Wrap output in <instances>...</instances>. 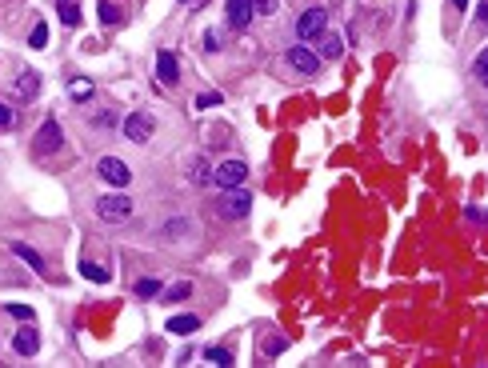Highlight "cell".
I'll return each mask as SVG.
<instances>
[{"label": "cell", "mask_w": 488, "mask_h": 368, "mask_svg": "<svg viewBox=\"0 0 488 368\" xmlns=\"http://www.w3.org/2000/svg\"><path fill=\"white\" fill-rule=\"evenodd\" d=\"M4 312H8V317H16V321H32V317H36V312H32L28 304H8Z\"/></svg>", "instance_id": "30"}, {"label": "cell", "mask_w": 488, "mask_h": 368, "mask_svg": "<svg viewBox=\"0 0 488 368\" xmlns=\"http://www.w3.org/2000/svg\"><path fill=\"white\" fill-rule=\"evenodd\" d=\"M8 249H12V256H21V260L28 264V268H32V273H45V256L36 253L32 244H24V240H12Z\"/></svg>", "instance_id": "13"}, {"label": "cell", "mask_w": 488, "mask_h": 368, "mask_svg": "<svg viewBox=\"0 0 488 368\" xmlns=\"http://www.w3.org/2000/svg\"><path fill=\"white\" fill-rule=\"evenodd\" d=\"M132 212H137V205H132L124 192H104V196L96 200V216H100L104 225H124V220H132Z\"/></svg>", "instance_id": "1"}, {"label": "cell", "mask_w": 488, "mask_h": 368, "mask_svg": "<svg viewBox=\"0 0 488 368\" xmlns=\"http://www.w3.org/2000/svg\"><path fill=\"white\" fill-rule=\"evenodd\" d=\"M220 100H224V96H220V92H200V96H196V100H192V108H200V113H205V108H216V104H220Z\"/></svg>", "instance_id": "23"}, {"label": "cell", "mask_w": 488, "mask_h": 368, "mask_svg": "<svg viewBox=\"0 0 488 368\" xmlns=\"http://www.w3.org/2000/svg\"><path fill=\"white\" fill-rule=\"evenodd\" d=\"M156 76H161V84H176L181 80V65H176L172 52H156Z\"/></svg>", "instance_id": "12"}, {"label": "cell", "mask_w": 488, "mask_h": 368, "mask_svg": "<svg viewBox=\"0 0 488 368\" xmlns=\"http://www.w3.org/2000/svg\"><path fill=\"white\" fill-rule=\"evenodd\" d=\"M284 60H288V69L301 72V76H316V72H321V56H316L308 45H292Z\"/></svg>", "instance_id": "6"}, {"label": "cell", "mask_w": 488, "mask_h": 368, "mask_svg": "<svg viewBox=\"0 0 488 368\" xmlns=\"http://www.w3.org/2000/svg\"><path fill=\"white\" fill-rule=\"evenodd\" d=\"M12 352H16V356H36V352H40V332H36L32 324L21 328V332L12 336Z\"/></svg>", "instance_id": "10"}, {"label": "cell", "mask_w": 488, "mask_h": 368, "mask_svg": "<svg viewBox=\"0 0 488 368\" xmlns=\"http://www.w3.org/2000/svg\"><path fill=\"white\" fill-rule=\"evenodd\" d=\"M292 28H297V41H301V45L316 41V36H321V32L328 28V8H321V4L304 8L301 16H297V24H292Z\"/></svg>", "instance_id": "2"}, {"label": "cell", "mask_w": 488, "mask_h": 368, "mask_svg": "<svg viewBox=\"0 0 488 368\" xmlns=\"http://www.w3.org/2000/svg\"><path fill=\"white\" fill-rule=\"evenodd\" d=\"M80 276H84V280H93V284H108V268H104V264H96V260H80Z\"/></svg>", "instance_id": "19"}, {"label": "cell", "mask_w": 488, "mask_h": 368, "mask_svg": "<svg viewBox=\"0 0 488 368\" xmlns=\"http://www.w3.org/2000/svg\"><path fill=\"white\" fill-rule=\"evenodd\" d=\"M209 365H220V368H233L236 365V356L229 352V348H220V345H205V352H200Z\"/></svg>", "instance_id": "18"}, {"label": "cell", "mask_w": 488, "mask_h": 368, "mask_svg": "<svg viewBox=\"0 0 488 368\" xmlns=\"http://www.w3.org/2000/svg\"><path fill=\"white\" fill-rule=\"evenodd\" d=\"M60 21H65V24H80V4H76V0H60Z\"/></svg>", "instance_id": "21"}, {"label": "cell", "mask_w": 488, "mask_h": 368, "mask_svg": "<svg viewBox=\"0 0 488 368\" xmlns=\"http://www.w3.org/2000/svg\"><path fill=\"white\" fill-rule=\"evenodd\" d=\"M452 4H456V8H465V4H468V0H452Z\"/></svg>", "instance_id": "34"}, {"label": "cell", "mask_w": 488, "mask_h": 368, "mask_svg": "<svg viewBox=\"0 0 488 368\" xmlns=\"http://www.w3.org/2000/svg\"><path fill=\"white\" fill-rule=\"evenodd\" d=\"M185 232H188V220H168V225H164V236H168V240H181Z\"/></svg>", "instance_id": "26"}, {"label": "cell", "mask_w": 488, "mask_h": 368, "mask_svg": "<svg viewBox=\"0 0 488 368\" xmlns=\"http://www.w3.org/2000/svg\"><path fill=\"white\" fill-rule=\"evenodd\" d=\"M60 144H65V133H60L56 116H48L45 124L36 128V152H45V157H52V152H60Z\"/></svg>", "instance_id": "7"}, {"label": "cell", "mask_w": 488, "mask_h": 368, "mask_svg": "<svg viewBox=\"0 0 488 368\" xmlns=\"http://www.w3.org/2000/svg\"><path fill=\"white\" fill-rule=\"evenodd\" d=\"M36 92H40V76H36V72H21V76L12 80V100H21V104L32 100Z\"/></svg>", "instance_id": "11"}, {"label": "cell", "mask_w": 488, "mask_h": 368, "mask_svg": "<svg viewBox=\"0 0 488 368\" xmlns=\"http://www.w3.org/2000/svg\"><path fill=\"white\" fill-rule=\"evenodd\" d=\"M200 48H205V52H216V48H220V45H216V32H212V28L205 32V41H200Z\"/></svg>", "instance_id": "33"}, {"label": "cell", "mask_w": 488, "mask_h": 368, "mask_svg": "<svg viewBox=\"0 0 488 368\" xmlns=\"http://www.w3.org/2000/svg\"><path fill=\"white\" fill-rule=\"evenodd\" d=\"M100 24H104V28H108V24H120V8H117V4L100 0Z\"/></svg>", "instance_id": "22"}, {"label": "cell", "mask_w": 488, "mask_h": 368, "mask_svg": "<svg viewBox=\"0 0 488 368\" xmlns=\"http://www.w3.org/2000/svg\"><path fill=\"white\" fill-rule=\"evenodd\" d=\"M113 124H117V113H113V108H108V113H100V116H96V128H113Z\"/></svg>", "instance_id": "32"}, {"label": "cell", "mask_w": 488, "mask_h": 368, "mask_svg": "<svg viewBox=\"0 0 488 368\" xmlns=\"http://www.w3.org/2000/svg\"><path fill=\"white\" fill-rule=\"evenodd\" d=\"M316 41H321V60H340V52H345V41H340L336 32H332V36H328V32H321Z\"/></svg>", "instance_id": "16"}, {"label": "cell", "mask_w": 488, "mask_h": 368, "mask_svg": "<svg viewBox=\"0 0 488 368\" xmlns=\"http://www.w3.org/2000/svg\"><path fill=\"white\" fill-rule=\"evenodd\" d=\"M188 181L200 184V188H209V184H212V164H209V157H192V161H188Z\"/></svg>", "instance_id": "15"}, {"label": "cell", "mask_w": 488, "mask_h": 368, "mask_svg": "<svg viewBox=\"0 0 488 368\" xmlns=\"http://www.w3.org/2000/svg\"><path fill=\"white\" fill-rule=\"evenodd\" d=\"M96 176L108 184V188H128V181H132V168L120 161V157H100V161H96Z\"/></svg>", "instance_id": "5"}, {"label": "cell", "mask_w": 488, "mask_h": 368, "mask_svg": "<svg viewBox=\"0 0 488 368\" xmlns=\"http://www.w3.org/2000/svg\"><path fill=\"white\" fill-rule=\"evenodd\" d=\"M124 140H132V144H148L152 140V133H156V116L152 113H144V108H137V113H128L124 116Z\"/></svg>", "instance_id": "3"}, {"label": "cell", "mask_w": 488, "mask_h": 368, "mask_svg": "<svg viewBox=\"0 0 488 368\" xmlns=\"http://www.w3.org/2000/svg\"><path fill=\"white\" fill-rule=\"evenodd\" d=\"M253 21H256L253 0H229V4H224V24H229V28L244 32V28H248Z\"/></svg>", "instance_id": "8"}, {"label": "cell", "mask_w": 488, "mask_h": 368, "mask_svg": "<svg viewBox=\"0 0 488 368\" xmlns=\"http://www.w3.org/2000/svg\"><path fill=\"white\" fill-rule=\"evenodd\" d=\"M69 92H72V100H89V96H93V84H89V80H72Z\"/></svg>", "instance_id": "25"}, {"label": "cell", "mask_w": 488, "mask_h": 368, "mask_svg": "<svg viewBox=\"0 0 488 368\" xmlns=\"http://www.w3.org/2000/svg\"><path fill=\"white\" fill-rule=\"evenodd\" d=\"M485 72H488V52H480V56H476V65H472V76H476V84H485V80H488Z\"/></svg>", "instance_id": "29"}, {"label": "cell", "mask_w": 488, "mask_h": 368, "mask_svg": "<svg viewBox=\"0 0 488 368\" xmlns=\"http://www.w3.org/2000/svg\"><path fill=\"white\" fill-rule=\"evenodd\" d=\"M253 12H256V16H277L280 0H253Z\"/></svg>", "instance_id": "24"}, {"label": "cell", "mask_w": 488, "mask_h": 368, "mask_svg": "<svg viewBox=\"0 0 488 368\" xmlns=\"http://www.w3.org/2000/svg\"><path fill=\"white\" fill-rule=\"evenodd\" d=\"M260 352H264V356H280V352H284V341H280V336H272V341H264V345H260Z\"/></svg>", "instance_id": "31"}, {"label": "cell", "mask_w": 488, "mask_h": 368, "mask_svg": "<svg viewBox=\"0 0 488 368\" xmlns=\"http://www.w3.org/2000/svg\"><path fill=\"white\" fill-rule=\"evenodd\" d=\"M192 297V280H176V284H168V288H161V300L164 304H181V300Z\"/></svg>", "instance_id": "17"}, {"label": "cell", "mask_w": 488, "mask_h": 368, "mask_svg": "<svg viewBox=\"0 0 488 368\" xmlns=\"http://www.w3.org/2000/svg\"><path fill=\"white\" fill-rule=\"evenodd\" d=\"M244 176H248L244 161H224L220 168H212V184H220V188H236V184H244Z\"/></svg>", "instance_id": "9"}, {"label": "cell", "mask_w": 488, "mask_h": 368, "mask_svg": "<svg viewBox=\"0 0 488 368\" xmlns=\"http://www.w3.org/2000/svg\"><path fill=\"white\" fill-rule=\"evenodd\" d=\"M28 45H32V48H45V45H48V24H45V21H40V24H36V28H32V36H28Z\"/></svg>", "instance_id": "27"}, {"label": "cell", "mask_w": 488, "mask_h": 368, "mask_svg": "<svg viewBox=\"0 0 488 368\" xmlns=\"http://www.w3.org/2000/svg\"><path fill=\"white\" fill-rule=\"evenodd\" d=\"M137 297H140V300H152V297H161V284H156L152 276H144V280H137Z\"/></svg>", "instance_id": "20"}, {"label": "cell", "mask_w": 488, "mask_h": 368, "mask_svg": "<svg viewBox=\"0 0 488 368\" xmlns=\"http://www.w3.org/2000/svg\"><path fill=\"white\" fill-rule=\"evenodd\" d=\"M181 4H192V0H181Z\"/></svg>", "instance_id": "35"}, {"label": "cell", "mask_w": 488, "mask_h": 368, "mask_svg": "<svg viewBox=\"0 0 488 368\" xmlns=\"http://www.w3.org/2000/svg\"><path fill=\"white\" fill-rule=\"evenodd\" d=\"M200 328V317H192V312H185V317H168V324H164V332H172V336H192Z\"/></svg>", "instance_id": "14"}, {"label": "cell", "mask_w": 488, "mask_h": 368, "mask_svg": "<svg viewBox=\"0 0 488 368\" xmlns=\"http://www.w3.org/2000/svg\"><path fill=\"white\" fill-rule=\"evenodd\" d=\"M8 128H16V113L0 100V133H8Z\"/></svg>", "instance_id": "28"}, {"label": "cell", "mask_w": 488, "mask_h": 368, "mask_svg": "<svg viewBox=\"0 0 488 368\" xmlns=\"http://www.w3.org/2000/svg\"><path fill=\"white\" fill-rule=\"evenodd\" d=\"M248 212H253V196L244 192V184L224 188V196H220V216H224V220H244Z\"/></svg>", "instance_id": "4"}]
</instances>
